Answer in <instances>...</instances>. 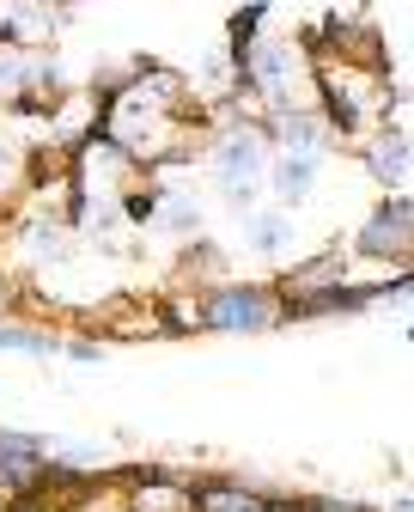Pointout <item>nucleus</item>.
Returning a JSON list of instances; mask_svg holds the SVG:
<instances>
[{
  "mask_svg": "<svg viewBox=\"0 0 414 512\" xmlns=\"http://www.w3.org/2000/svg\"><path fill=\"white\" fill-rule=\"evenodd\" d=\"M207 317H214L220 330H262L268 317H274V305H268L262 293H250V287H238V293H214Z\"/></svg>",
  "mask_w": 414,
  "mask_h": 512,
  "instance_id": "nucleus-1",
  "label": "nucleus"
},
{
  "mask_svg": "<svg viewBox=\"0 0 414 512\" xmlns=\"http://www.w3.org/2000/svg\"><path fill=\"white\" fill-rule=\"evenodd\" d=\"M256 165H262L256 135H232V141L220 147V177H226V183H238V196H244V183L256 177Z\"/></svg>",
  "mask_w": 414,
  "mask_h": 512,
  "instance_id": "nucleus-2",
  "label": "nucleus"
},
{
  "mask_svg": "<svg viewBox=\"0 0 414 512\" xmlns=\"http://www.w3.org/2000/svg\"><path fill=\"white\" fill-rule=\"evenodd\" d=\"M408 226H414V214H408V208H390V214H378V220H372V232H366V244H372V250H402L396 238H402Z\"/></svg>",
  "mask_w": 414,
  "mask_h": 512,
  "instance_id": "nucleus-3",
  "label": "nucleus"
},
{
  "mask_svg": "<svg viewBox=\"0 0 414 512\" xmlns=\"http://www.w3.org/2000/svg\"><path fill=\"white\" fill-rule=\"evenodd\" d=\"M384 147H390V153H378V171L396 177V171H402V141H384Z\"/></svg>",
  "mask_w": 414,
  "mask_h": 512,
  "instance_id": "nucleus-4",
  "label": "nucleus"
},
{
  "mask_svg": "<svg viewBox=\"0 0 414 512\" xmlns=\"http://www.w3.org/2000/svg\"><path fill=\"white\" fill-rule=\"evenodd\" d=\"M0 348H43V342L25 336V330H0Z\"/></svg>",
  "mask_w": 414,
  "mask_h": 512,
  "instance_id": "nucleus-5",
  "label": "nucleus"
},
{
  "mask_svg": "<svg viewBox=\"0 0 414 512\" xmlns=\"http://www.w3.org/2000/svg\"><path fill=\"white\" fill-rule=\"evenodd\" d=\"M329 512H354V506H329Z\"/></svg>",
  "mask_w": 414,
  "mask_h": 512,
  "instance_id": "nucleus-6",
  "label": "nucleus"
}]
</instances>
